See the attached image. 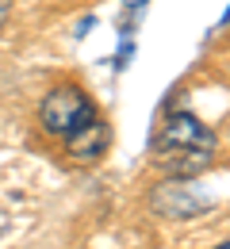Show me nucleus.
<instances>
[{"mask_svg": "<svg viewBox=\"0 0 230 249\" xmlns=\"http://www.w3.org/2000/svg\"><path fill=\"white\" fill-rule=\"evenodd\" d=\"M227 19H230V12H227Z\"/></svg>", "mask_w": 230, "mask_h": 249, "instance_id": "obj_8", "label": "nucleus"}, {"mask_svg": "<svg viewBox=\"0 0 230 249\" xmlns=\"http://www.w3.org/2000/svg\"><path fill=\"white\" fill-rule=\"evenodd\" d=\"M219 249H230V242H223V246H219Z\"/></svg>", "mask_w": 230, "mask_h": 249, "instance_id": "obj_6", "label": "nucleus"}, {"mask_svg": "<svg viewBox=\"0 0 230 249\" xmlns=\"http://www.w3.org/2000/svg\"><path fill=\"white\" fill-rule=\"evenodd\" d=\"M66 142H69V154L73 157L92 161V157H100L104 150H107V123H100V115H96L92 123H85L81 130H73Z\"/></svg>", "mask_w": 230, "mask_h": 249, "instance_id": "obj_4", "label": "nucleus"}, {"mask_svg": "<svg viewBox=\"0 0 230 249\" xmlns=\"http://www.w3.org/2000/svg\"><path fill=\"white\" fill-rule=\"evenodd\" d=\"M96 119V104L92 96L77 85H58L54 92H46L42 107H38V123L46 134H58V138H69L73 130H81L85 123Z\"/></svg>", "mask_w": 230, "mask_h": 249, "instance_id": "obj_2", "label": "nucleus"}, {"mask_svg": "<svg viewBox=\"0 0 230 249\" xmlns=\"http://www.w3.org/2000/svg\"><path fill=\"white\" fill-rule=\"evenodd\" d=\"M127 4H142V0H127Z\"/></svg>", "mask_w": 230, "mask_h": 249, "instance_id": "obj_7", "label": "nucleus"}, {"mask_svg": "<svg viewBox=\"0 0 230 249\" xmlns=\"http://www.w3.org/2000/svg\"><path fill=\"white\" fill-rule=\"evenodd\" d=\"M215 150H219L215 130L199 123L192 111H173L154 138L158 161L169 165V173H177V177H192L199 169H207L215 161Z\"/></svg>", "mask_w": 230, "mask_h": 249, "instance_id": "obj_1", "label": "nucleus"}, {"mask_svg": "<svg viewBox=\"0 0 230 249\" xmlns=\"http://www.w3.org/2000/svg\"><path fill=\"white\" fill-rule=\"evenodd\" d=\"M207 207V199H199L188 180H165L154 192V211L165 218H192Z\"/></svg>", "mask_w": 230, "mask_h": 249, "instance_id": "obj_3", "label": "nucleus"}, {"mask_svg": "<svg viewBox=\"0 0 230 249\" xmlns=\"http://www.w3.org/2000/svg\"><path fill=\"white\" fill-rule=\"evenodd\" d=\"M8 16H12V0H0V27L8 23Z\"/></svg>", "mask_w": 230, "mask_h": 249, "instance_id": "obj_5", "label": "nucleus"}]
</instances>
